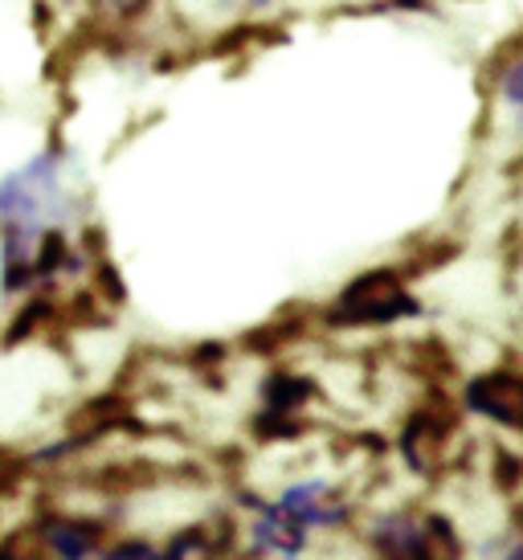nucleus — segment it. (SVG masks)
Segmentation results:
<instances>
[{
  "label": "nucleus",
  "mask_w": 523,
  "mask_h": 560,
  "mask_svg": "<svg viewBox=\"0 0 523 560\" xmlns=\"http://www.w3.org/2000/svg\"><path fill=\"white\" fill-rule=\"evenodd\" d=\"M66 213V180L62 156L42 152L0 185V266H4V291L33 287L30 266L49 230H62Z\"/></svg>",
  "instance_id": "nucleus-1"
},
{
  "label": "nucleus",
  "mask_w": 523,
  "mask_h": 560,
  "mask_svg": "<svg viewBox=\"0 0 523 560\" xmlns=\"http://www.w3.org/2000/svg\"><path fill=\"white\" fill-rule=\"evenodd\" d=\"M414 291L405 287V275L397 266H376V270H364L356 275L344 291H339L332 303H327L324 319L332 327H388L397 319H409L417 315Z\"/></svg>",
  "instance_id": "nucleus-2"
},
{
  "label": "nucleus",
  "mask_w": 523,
  "mask_h": 560,
  "mask_svg": "<svg viewBox=\"0 0 523 560\" xmlns=\"http://www.w3.org/2000/svg\"><path fill=\"white\" fill-rule=\"evenodd\" d=\"M372 548L381 557H458L462 545L446 515H381L372 524Z\"/></svg>",
  "instance_id": "nucleus-3"
},
{
  "label": "nucleus",
  "mask_w": 523,
  "mask_h": 560,
  "mask_svg": "<svg viewBox=\"0 0 523 560\" xmlns=\"http://www.w3.org/2000/svg\"><path fill=\"white\" fill-rule=\"evenodd\" d=\"M454 434H458L454 413H450L446 405L426 401L417 405L414 413H409V421L400 425V454H405V463L417 475H438L442 463H446V446Z\"/></svg>",
  "instance_id": "nucleus-4"
},
{
  "label": "nucleus",
  "mask_w": 523,
  "mask_h": 560,
  "mask_svg": "<svg viewBox=\"0 0 523 560\" xmlns=\"http://www.w3.org/2000/svg\"><path fill=\"white\" fill-rule=\"evenodd\" d=\"M466 409L483 413L487 421L503 425V430H515L523 434V376L508 373V369H495V373H483L466 385Z\"/></svg>",
  "instance_id": "nucleus-5"
},
{
  "label": "nucleus",
  "mask_w": 523,
  "mask_h": 560,
  "mask_svg": "<svg viewBox=\"0 0 523 560\" xmlns=\"http://www.w3.org/2000/svg\"><path fill=\"white\" fill-rule=\"evenodd\" d=\"M46 548L49 552H58V557H91L98 552V524H82V520H49L46 528Z\"/></svg>",
  "instance_id": "nucleus-6"
},
{
  "label": "nucleus",
  "mask_w": 523,
  "mask_h": 560,
  "mask_svg": "<svg viewBox=\"0 0 523 560\" xmlns=\"http://www.w3.org/2000/svg\"><path fill=\"white\" fill-rule=\"evenodd\" d=\"M311 397H315V385H311L307 376L294 373H275L266 381V389H262V401H266L270 413H299Z\"/></svg>",
  "instance_id": "nucleus-7"
},
{
  "label": "nucleus",
  "mask_w": 523,
  "mask_h": 560,
  "mask_svg": "<svg viewBox=\"0 0 523 560\" xmlns=\"http://www.w3.org/2000/svg\"><path fill=\"white\" fill-rule=\"evenodd\" d=\"M152 0H86V9L98 16H111V21H131V16L148 13Z\"/></svg>",
  "instance_id": "nucleus-8"
},
{
  "label": "nucleus",
  "mask_w": 523,
  "mask_h": 560,
  "mask_svg": "<svg viewBox=\"0 0 523 560\" xmlns=\"http://www.w3.org/2000/svg\"><path fill=\"white\" fill-rule=\"evenodd\" d=\"M503 94H508L515 107H523V62H515L508 70V79H503Z\"/></svg>",
  "instance_id": "nucleus-9"
},
{
  "label": "nucleus",
  "mask_w": 523,
  "mask_h": 560,
  "mask_svg": "<svg viewBox=\"0 0 523 560\" xmlns=\"http://www.w3.org/2000/svg\"><path fill=\"white\" fill-rule=\"evenodd\" d=\"M155 548L152 545H115L111 548V557H152Z\"/></svg>",
  "instance_id": "nucleus-10"
},
{
  "label": "nucleus",
  "mask_w": 523,
  "mask_h": 560,
  "mask_svg": "<svg viewBox=\"0 0 523 560\" xmlns=\"http://www.w3.org/2000/svg\"><path fill=\"white\" fill-rule=\"evenodd\" d=\"M230 4H270V0H230Z\"/></svg>",
  "instance_id": "nucleus-11"
}]
</instances>
